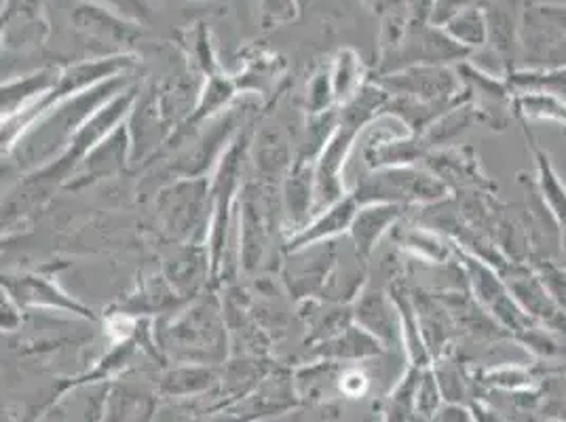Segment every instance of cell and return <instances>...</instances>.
<instances>
[{"mask_svg":"<svg viewBox=\"0 0 566 422\" xmlns=\"http://www.w3.org/2000/svg\"><path fill=\"white\" fill-rule=\"evenodd\" d=\"M127 89V78L123 74L113 76L83 94L51 106L36 120H32L13 141L9 155L15 163L30 171H39L53 163L69 146L78 129L106 106L113 97Z\"/></svg>","mask_w":566,"mask_h":422,"instance_id":"1","label":"cell"},{"mask_svg":"<svg viewBox=\"0 0 566 422\" xmlns=\"http://www.w3.org/2000/svg\"><path fill=\"white\" fill-rule=\"evenodd\" d=\"M447 192L449 188L442 178L412 165H396L370 169L357 180L352 194L359 205L394 203L406 208L410 203H438Z\"/></svg>","mask_w":566,"mask_h":422,"instance_id":"2","label":"cell"},{"mask_svg":"<svg viewBox=\"0 0 566 422\" xmlns=\"http://www.w3.org/2000/svg\"><path fill=\"white\" fill-rule=\"evenodd\" d=\"M138 102L136 89H125L117 97H113L106 106H102L94 117L90 118L78 134L72 138L71 146L53 161V163L32 171L30 180L32 184H60L64 180H71L74 169L94 150L97 144L106 140L115 129L123 125V118L129 117L134 106Z\"/></svg>","mask_w":566,"mask_h":422,"instance_id":"3","label":"cell"},{"mask_svg":"<svg viewBox=\"0 0 566 422\" xmlns=\"http://www.w3.org/2000/svg\"><path fill=\"white\" fill-rule=\"evenodd\" d=\"M159 215L167 233L185 245H201L210 236L212 222V184L206 178H180L161 190Z\"/></svg>","mask_w":566,"mask_h":422,"instance_id":"4","label":"cell"},{"mask_svg":"<svg viewBox=\"0 0 566 422\" xmlns=\"http://www.w3.org/2000/svg\"><path fill=\"white\" fill-rule=\"evenodd\" d=\"M248 150V138L239 136L229 148L224 150L218 173L212 182V222H210V236L208 250L212 262V277L216 279L227 260L229 247V229H231V210L235 205L237 190H239V176L243 167V157Z\"/></svg>","mask_w":566,"mask_h":422,"instance_id":"5","label":"cell"},{"mask_svg":"<svg viewBox=\"0 0 566 422\" xmlns=\"http://www.w3.org/2000/svg\"><path fill=\"white\" fill-rule=\"evenodd\" d=\"M368 125L364 120L340 110L338 123L331 134V138L324 141V148L319 150L317 163H315V213L331 208L345 194V180L343 171L345 163L354 150V144L359 138L361 129Z\"/></svg>","mask_w":566,"mask_h":422,"instance_id":"6","label":"cell"},{"mask_svg":"<svg viewBox=\"0 0 566 422\" xmlns=\"http://www.w3.org/2000/svg\"><path fill=\"white\" fill-rule=\"evenodd\" d=\"M164 338L178 349H206L208 345L227 342V321L218 298H203L189 306L182 315L167 319L159 328Z\"/></svg>","mask_w":566,"mask_h":422,"instance_id":"7","label":"cell"},{"mask_svg":"<svg viewBox=\"0 0 566 422\" xmlns=\"http://www.w3.org/2000/svg\"><path fill=\"white\" fill-rule=\"evenodd\" d=\"M336 239L290 250L283 264L282 279L296 300H311L322 294L338 260Z\"/></svg>","mask_w":566,"mask_h":422,"instance_id":"8","label":"cell"},{"mask_svg":"<svg viewBox=\"0 0 566 422\" xmlns=\"http://www.w3.org/2000/svg\"><path fill=\"white\" fill-rule=\"evenodd\" d=\"M377 85L394 97H408L417 102H450L461 94V81L454 76V72L431 64H417L382 74Z\"/></svg>","mask_w":566,"mask_h":422,"instance_id":"9","label":"cell"},{"mask_svg":"<svg viewBox=\"0 0 566 422\" xmlns=\"http://www.w3.org/2000/svg\"><path fill=\"white\" fill-rule=\"evenodd\" d=\"M459 259L465 264V271H468V277L472 283L473 292H475V298L486 306L496 319L501 324H505L510 329H518L524 331L531 326V319H528V313H524L522 308L516 306V303L512 300L510 292L505 289V285L499 282L495 273L482 262V260L475 259L473 254H468L465 250H457Z\"/></svg>","mask_w":566,"mask_h":422,"instance_id":"10","label":"cell"},{"mask_svg":"<svg viewBox=\"0 0 566 422\" xmlns=\"http://www.w3.org/2000/svg\"><path fill=\"white\" fill-rule=\"evenodd\" d=\"M72 22L76 30L97 48L123 49L140 36V24L129 22L95 2H83L76 7Z\"/></svg>","mask_w":566,"mask_h":422,"instance_id":"11","label":"cell"},{"mask_svg":"<svg viewBox=\"0 0 566 422\" xmlns=\"http://www.w3.org/2000/svg\"><path fill=\"white\" fill-rule=\"evenodd\" d=\"M2 289L22 306V308H57L64 313H72L76 317L94 321L92 308L76 303L69 294H64L57 285L39 275H24V277H2Z\"/></svg>","mask_w":566,"mask_h":422,"instance_id":"12","label":"cell"},{"mask_svg":"<svg viewBox=\"0 0 566 422\" xmlns=\"http://www.w3.org/2000/svg\"><path fill=\"white\" fill-rule=\"evenodd\" d=\"M127 159H132V138H129V127L120 125L78 163L66 187H83L104 176L117 173L125 167Z\"/></svg>","mask_w":566,"mask_h":422,"instance_id":"13","label":"cell"},{"mask_svg":"<svg viewBox=\"0 0 566 422\" xmlns=\"http://www.w3.org/2000/svg\"><path fill=\"white\" fill-rule=\"evenodd\" d=\"M354 324L375 336L378 342H394L400 336L401 317L391 294L387 296L377 287H366L357 296L354 308Z\"/></svg>","mask_w":566,"mask_h":422,"instance_id":"14","label":"cell"},{"mask_svg":"<svg viewBox=\"0 0 566 422\" xmlns=\"http://www.w3.org/2000/svg\"><path fill=\"white\" fill-rule=\"evenodd\" d=\"M235 113L212 120V127L197 138L190 150L176 159V163L171 165V171L180 178H203L213 159L220 155L222 146H227V141L235 134Z\"/></svg>","mask_w":566,"mask_h":422,"instance_id":"15","label":"cell"},{"mask_svg":"<svg viewBox=\"0 0 566 422\" xmlns=\"http://www.w3.org/2000/svg\"><path fill=\"white\" fill-rule=\"evenodd\" d=\"M357 210H359V203H357L354 194L352 192L345 194L343 199L332 203L331 208L315 213V218L308 222L303 231L292 235V239L287 241V252L305 247L311 243L338 239V236L349 233Z\"/></svg>","mask_w":566,"mask_h":422,"instance_id":"16","label":"cell"},{"mask_svg":"<svg viewBox=\"0 0 566 422\" xmlns=\"http://www.w3.org/2000/svg\"><path fill=\"white\" fill-rule=\"evenodd\" d=\"M239 260L248 273L256 271L266 247V220L259 201V190L243 188L241 211H239Z\"/></svg>","mask_w":566,"mask_h":422,"instance_id":"17","label":"cell"},{"mask_svg":"<svg viewBox=\"0 0 566 422\" xmlns=\"http://www.w3.org/2000/svg\"><path fill=\"white\" fill-rule=\"evenodd\" d=\"M283 208L294 229V235L303 231L315 213V165L298 159L285 176L283 184Z\"/></svg>","mask_w":566,"mask_h":422,"instance_id":"18","label":"cell"},{"mask_svg":"<svg viewBox=\"0 0 566 422\" xmlns=\"http://www.w3.org/2000/svg\"><path fill=\"white\" fill-rule=\"evenodd\" d=\"M403 215L401 205L394 203H368L359 205L352 224V245L361 259H370L377 250L378 241Z\"/></svg>","mask_w":566,"mask_h":422,"instance_id":"19","label":"cell"},{"mask_svg":"<svg viewBox=\"0 0 566 422\" xmlns=\"http://www.w3.org/2000/svg\"><path fill=\"white\" fill-rule=\"evenodd\" d=\"M210 275V250L203 245H187L174 254L171 262H167V282L180 298H192Z\"/></svg>","mask_w":566,"mask_h":422,"instance_id":"20","label":"cell"},{"mask_svg":"<svg viewBox=\"0 0 566 422\" xmlns=\"http://www.w3.org/2000/svg\"><path fill=\"white\" fill-rule=\"evenodd\" d=\"M60 72L39 71L2 85V118L22 117L55 87Z\"/></svg>","mask_w":566,"mask_h":422,"instance_id":"21","label":"cell"},{"mask_svg":"<svg viewBox=\"0 0 566 422\" xmlns=\"http://www.w3.org/2000/svg\"><path fill=\"white\" fill-rule=\"evenodd\" d=\"M361 256L355 252L352 254V259L336 260V266L332 268L331 277L324 285L319 298L322 300H328L334 305H347L349 300H357V296L361 294V285H364V266L359 264Z\"/></svg>","mask_w":566,"mask_h":422,"instance_id":"22","label":"cell"},{"mask_svg":"<svg viewBox=\"0 0 566 422\" xmlns=\"http://www.w3.org/2000/svg\"><path fill=\"white\" fill-rule=\"evenodd\" d=\"M442 28L447 30L449 36L465 49L484 48L486 41L491 39L486 11H482L480 7L463 9Z\"/></svg>","mask_w":566,"mask_h":422,"instance_id":"23","label":"cell"},{"mask_svg":"<svg viewBox=\"0 0 566 422\" xmlns=\"http://www.w3.org/2000/svg\"><path fill=\"white\" fill-rule=\"evenodd\" d=\"M331 72L334 97L340 104H347L349 99H354L357 92L364 87V83H361L364 81V64L354 49L338 51Z\"/></svg>","mask_w":566,"mask_h":422,"instance_id":"24","label":"cell"},{"mask_svg":"<svg viewBox=\"0 0 566 422\" xmlns=\"http://www.w3.org/2000/svg\"><path fill=\"white\" fill-rule=\"evenodd\" d=\"M256 146H259L256 167H259L260 176L269 184H275V180L282 176L285 169H292L287 146L280 134H262Z\"/></svg>","mask_w":566,"mask_h":422,"instance_id":"25","label":"cell"},{"mask_svg":"<svg viewBox=\"0 0 566 422\" xmlns=\"http://www.w3.org/2000/svg\"><path fill=\"white\" fill-rule=\"evenodd\" d=\"M233 92H235V87H233L231 81L212 76L210 83H208V87H206V92L201 95V102H199L195 115L189 118V125L203 123L206 118L216 115V113L233 97Z\"/></svg>","mask_w":566,"mask_h":422,"instance_id":"26","label":"cell"},{"mask_svg":"<svg viewBox=\"0 0 566 422\" xmlns=\"http://www.w3.org/2000/svg\"><path fill=\"white\" fill-rule=\"evenodd\" d=\"M518 113L531 118H558L566 120V108L554 97L545 95H522L518 97Z\"/></svg>","mask_w":566,"mask_h":422,"instance_id":"27","label":"cell"},{"mask_svg":"<svg viewBox=\"0 0 566 422\" xmlns=\"http://www.w3.org/2000/svg\"><path fill=\"white\" fill-rule=\"evenodd\" d=\"M332 102H336L334 87H332V72H317L308 85V113L326 115L331 110Z\"/></svg>","mask_w":566,"mask_h":422,"instance_id":"28","label":"cell"},{"mask_svg":"<svg viewBox=\"0 0 566 422\" xmlns=\"http://www.w3.org/2000/svg\"><path fill=\"white\" fill-rule=\"evenodd\" d=\"M90 2L106 7L113 13H117L129 22H136V24H146L150 20V9L144 0H90Z\"/></svg>","mask_w":566,"mask_h":422,"instance_id":"29","label":"cell"},{"mask_svg":"<svg viewBox=\"0 0 566 422\" xmlns=\"http://www.w3.org/2000/svg\"><path fill=\"white\" fill-rule=\"evenodd\" d=\"M262 24L264 28L285 24L294 18L298 9V0H260Z\"/></svg>","mask_w":566,"mask_h":422,"instance_id":"30","label":"cell"},{"mask_svg":"<svg viewBox=\"0 0 566 422\" xmlns=\"http://www.w3.org/2000/svg\"><path fill=\"white\" fill-rule=\"evenodd\" d=\"M472 0H436V7H433V13H431V22L429 24L442 25L450 22L457 13H461L463 9L470 7Z\"/></svg>","mask_w":566,"mask_h":422,"instance_id":"31","label":"cell"},{"mask_svg":"<svg viewBox=\"0 0 566 422\" xmlns=\"http://www.w3.org/2000/svg\"><path fill=\"white\" fill-rule=\"evenodd\" d=\"M338 387L347 398H361L368 389V378L359 370H347L345 374L340 376Z\"/></svg>","mask_w":566,"mask_h":422,"instance_id":"32","label":"cell"},{"mask_svg":"<svg viewBox=\"0 0 566 422\" xmlns=\"http://www.w3.org/2000/svg\"><path fill=\"white\" fill-rule=\"evenodd\" d=\"M403 7L408 9L412 24H429L436 0H403Z\"/></svg>","mask_w":566,"mask_h":422,"instance_id":"33","label":"cell"},{"mask_svg":"<svg viewBox=\"0 0 566 422\" xmlns=\"http://www.w3.org/2000/svg\"><path fill=\"white\" fill-rule=\"evenodd\" d=\"M22 306L18 305L4 289H2V329H15L22 324Z\"/></svg>","mask_w":566,"mask_h":422,"instance_id":"34","label":"cell"},{"mask_svg":"<svg viewBox=\"0 0 566 422\" xmlns=\"http://www.w3.org/2000/svg\"><path fill=\"white\" fill-rule=\"evenodd\" d=\"M543 2H547V4H554V2H556V4H565L566 7V0H543Z\"/></svg>","mask_w":566,"mask_h":422,"instance_id":"35","label":"cell"}]
</instances>
